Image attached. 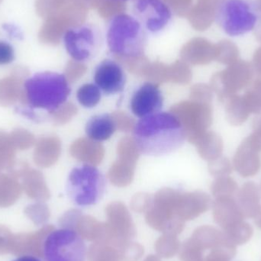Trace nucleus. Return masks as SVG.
I'll list each match as a JSON object with an SVG mask.
<instances>
[{
    "label": "nucleus",
    "mask_w": 261,
    "mask_h": 261,
    "mask_svg": "<svg viewBox=\"0 0 261 261\" xmlns=\"http://www.w3.org/2000/svg\"><path fill=\"white\" fill-rule=\"evenodd\" d=\"M140 151L147 155L166 154L180 147L187 136L177 118L171 113H156L142 118L135 129Z\"/></svg>",
    "instance_id": "f257e3e1"
},
{
    "label": "nucleus",
    "mask_w": 261,
    "mask_h": 261,
    "mask_svg": "<svg viewBox=\"0 0 261 261\" xmlns=\"http://www.w3.org/2000/svg\"><path fill=\"white\" fill-rule=\"evenodd\" d=\"M133 16L139 21L147 34L159 35L173 21V12L164 0H135Z\"/></svg>",
    "instance_id": "9d476101"
},
{
    "label": "nucleus",
    "mask_w": 261,
    "mask_h": 261,
    "mask_svg": "<svg viewBox=\"0 0 261 261\" xmlns=\"http://www.w3.org/2000/svg\"><path fill=\"white\" fill-rule=\"evenodd\" d=\"M190 100L202 103L211 104L213 99V91L210 86L205 84H195L190 89Z\"/></svg>",
    "instance_id": "c756f323"
},
{
    "label": "nucleus",
    "mask_w": 261,
    "mask_h": 261,
    "mask_svg": "<svg viewBox=\"0 0 261 261\" xmlns=\"http://www.w3.org/2000/svg\"><path fill=\"white\" fill-rule=\"evenodd\" d=\"M239 47L229 40L222 41L216 46L215 58L222 64L230 65L239 61Z\"/></svg>",
    "instance_id": "5701e85b"
},
{
    "label": "nucleus",
    "mask_w": 261,
    "mask_h": 261,
    "mask_svg": "<svg viewBox=\"0 0 261 261\" xmlns=\"http://www.w3.org/2000/svg\"><path fill=\"white\" fill-rule=\"evenodd\" d=\"M257 9L259 12H261V0H257Z\"/></svg>",
    "instance_id": "ea45409f"
},
{
    "label": "nucleus",
    "mask_w": 261,
    "mask_h": 261,
    "mask_svg": "<svg viewBox=\"0 0 261 261\" xmlns=\"http://www.w3.org/2000/svg\"><path fill=\"white\" fill-rule=\"evenodd\" d=\"M76 97L83 107L92 108L97 105L100 101V90L94 84H84L78 90Z\"/></svg>",
    "instance_id": "393cba45"
},
{
    "label": "nucleus",
    "mask_w": 261,
    "mask_h": 261,
    "mask_svg": "<svg viewBox=\"0 0 261 261\" xmlns=\"http://www.w3.org/2000/svg\"><path fill=\"white\" fill-rule=\"evenodd\" d=\"M94 81L107 94H114L123 91L125 75L122 66L117 61L104 60L95 70Z\"/></svg>",
    "instance_id": "f8f14e48"
},
{
    "label": "nucleus",
    "mask_w": 261,
    "mask_h": 261,
    "mask_svg": "<svg viewBox=\"0 0 261 261\" xmlns=\"http://www.w3.org/2000/svg\"><path fill=\"white\" fill-rule=\"evenodd\" d=\"M236 188H237V184L236 181L228 176L216 178L212 185V190L214 193L234 191Z\"/></svg>",
    "instance_id": "72a5a7b5"
},
{
    "label": "nucleus",
    "mask_w": 261,
    "mask_h": 261,
    "mask_svg": "<svg viewBox=\"0 0 261 261\" xmlns=\"http://www.w3.org/2000/svg\"><path fill=\"white\" fill-rule=\"evenodd\" d=\"M116 129L123 132H130L135 129L136 122L133 118L125 112L116 111L111 114Z\"/></svg>",
    "instance_id": "2f4dec72"
},
{
    "label": "nucleus",
    "mask_w": 261,
    "mask_h": 261,
    "mask_svg": "<svg viewBox=\"0 0 261 261\" xmlns=\"http://www.w3.org/2000/svg\"><path fill=\"white\" fill-rule=\"evenodd\" d=\"M11 261H44L41 259L38 258V257H35L33 255H29V254H26V255H21L20 257H16V258L13 259Z\"/></svg>",
    "instance_id": "58836bf2"
},
{
    "label": "nucleus",
    "mask_w": 261,
    "mask_h": 261,
    "mask_svg": "<svg viewBox=\"0 0 261 261\" xmlns=\"http://www.w3.org/2000/svg\"><path fill=\"white\" fill-rule=\"evenodd\" d=\"M244 102L250 113H261V78L252 81L248 90L242 96Z\"/></svg>",
    "instance_id": "4be33fe9"
},
{
    "label": "nucleus",
    "mask_w": 261,
    "mask_h": 261,
    "mask_svg": "<svg viewBox=\"0 0 261 261\" xmlns=\"http://www.w3.org/2000/svg\"><path fill=\"white\" fill-rule=\"evenodd\" d=\"M260 152L250 147L245 141L242 143L233 159V168L243 177H251L260 168Z\"/></svg>",
    "instance_id": "2eb2a0df"
},
{
    "label": "nucleus",
    "mask_w": 261,
    "mask_h": 261,
    "mask_svg": "<svg viewBox=\"0 0 261 261\" xmlns=\"http://www.w3.org/2000/svg\"><path fill=\"white\" fill-rule=\"evenodd\" d=\"M11 144L15 150H27L35 144V136L24 129L13 130L9 135Z\"/></svg>",
    "instance_id": "bb28decb"
},
{
    "label": "nucleus",
    "mask_w": 261,
    "mask_h": 261,
    "mask_svg": "<svg viewBox=\"0 0 261 261\" xmlns=\"http://www.w3.org/2000/svg\"><path fill=\"white\" fill-rule=\"evenodd\" d=\"M15 149L9 141L8 134L0 132V173L9 170L15 164Z\"/></svg>",
    "instance_id": "a878e982"
},
{
    "label": "nucleus",
    "mask_w": 261,
    "mask_h": 261,
    "mask_svg": "<svg viewBox=\"0 0 261 261\" xmlns=\"http://www.w3.org/2000/svg\"><path fill=\"white\" fill-rule=\"evenodd\" d=\"M116 130L111 115L108 114L93 116L86 126V132L89 138L96 141L108 140Z\"/></svg>",
    "instance_id": "a211bd4d"
},
{
    "label": "nucleus",
    "mask_w": 261,
    "mask_h": 261,
    "mask_svg": "<svg viewBox=\"0 0 261 261\" xmlns=\"http://www.w3.org/2000/svg\"><path fill=\"white\" fill-rule=\"evenodd\" d=\"M61 153V141L56 136L40 138L35 144L34 162L41 168H48L56 164Z\"/></svg>",
    "instance_id": "4468645a"
},
{
    "label": "nucleus",
    "mask_w": 261,
    "mask_h": 261,
    "mask_svg": "<svg viewBox=\"0 0 261 261\" xmlns=\"http://www.w3.org/2000/svg\"><path fill=\"white\" fill-rule=\"evenodd\" d=\"M258 12L251 0H221L216 18L227 35L239 36L255 28Z\"/></svg>",
    "instance_id": "39448f33"
},
{
    "label": "nucleus",
    "mask_w": 261,
    "mask_h": 261,
    "mask_svg": "<svg viewBox=\"0 0 261 261\" xmlns=\"http://www.w3.org/2000/svg\"><path fill=\"white\" fill-rule=\"evenodd\" d=\"M135 167L136 164L118 158L109 170V179L115 186L126 187L133 180Z\"/></svg>",
    "instance_id": "6ab92c4d"
},
{
    "label": "nucleus",
    "mask_w": 261,
    "mask_h": 261,
    "mask_svg": "<svg viewBox=\"0 0 261 261\" xmlns=\"http://www.w3.org/2000/svg\"><path fill=\"white\" fill-rule=\"evenodd\" d=\"M170 113L177 118L185 130L186 136L191 144L213 123V107L211 104L195 101H184L175 104Z\"/></svg>",
    "instance_id": "6e6552de"
},
{
    "label": "nucleus",
    "mask_w": 261,
    "mask_h": 261,
    "mask_svg": "<svg viewBox=\"0 0 261 261\" xmlns=\"http://www.w3.org/2000/svg\"><path fill=\"white\" fill-rule=\"evenodd\" d=\"M24 104L47 110L49 113L65 103L70 93L69 82L64 75L43 72L34 75L24 84Z\"/></svg>",
    "instance_id": "7ed1b4c3"
},
{
    "label": "nucleus",
    "mask_w": 261,
    "mask_h": 261,
    "mask_svg": "<svg viewBox=\"0 0 261 261\" xmlns=\"http://www.w3.org/2000/svg\"><path fill=\"white\" fill-rule=\"evenodd\" d=\"M3 30L12 39L22 40L24 34L22 30L13 23H4L2 25Z\"/></svg>",
    "instance_id": "c9c22d12"
},
{
    "label": "nucleus",
    "mask_w": 261,
    "mask_h": 261,
    "mask_svg": "<svg viewBox=\"0 0 261 261\" xmlns=\"http://www.w3.org/2000/svg\"><path fill=\"white\" fill-rule=\"evenodd\" d=\"M103 175L93 166L75 167L67 181V192L71 202L79 207L96 205L105 193Z\"/></svg>",
    "instance_id": "20e7f679"
},
{
    "label": "nucleus",
    "mask_w": 261,
    "mask_h": 261,
    "mask_svg": "<svg viewBox=\"0 0 261 261\" xmlns=\"http://www.w3.org/2000/svg\"><path fill=\"white\" fill-rule=\"evenodd\" d=\"M253 128H254V133L261 138V115L254 119Z\"/></svg>",
    "instance_id": "4c0bfd02"
},
{
    "label": "nucleus",
    "mask_w": 261,
    "mask_h": 261,
    "mask_svg": "<svg viewBox=\"0 0 261 261\" xmlns=\"http://www.w3.org/2000/svg\"><path fill=\"white\" fill-rule=\"evenodd\" d=\"M167 80L168 82L186 85L191 81L192 73L187 66L176 64L171 68L168 69Z\"/></svg>",
    "instance_id": "c85d7f7f"
},
{
    "label": "nucleus",
    "mask_w": 261,
    "mask_h": 261,
    "mask_svg": "<svg viewBox=\"0 0 261 261\" xmlns=\"http://www.w3.org/2000/svg\"><path fill=\"white\" fill-rule=\"evenodd\" d=\"M63 41L72 59L82 63L92 59L98 53L102 36L96 26L84 24L69 29L64 33Z\"/></svg>",
    "instance_id": "1a4fd4ad"
},
{
    "label": "nucleus",
    "mask_w": 261,
    "mask_h": 261,
    "mask_svg": "<svg viewBox=\"0 0 261 261\" xmlns=\"http://www.w3.org/2000/svg\"><path fill=\"white\" fill-rule=\"evenodd\" d=\"M86 71L87 67L83 63L72 60L66 68L64 76L69 83H74L82 77Z\"/></svg>",
    "instance_id": "473e14b6"
},
{
    "label": "nucleus",
    "mask_w": 261,
    "mask_h": 261,
    "mask_svg": "<svg viewBox=\"0 0 261 261\" xmlns=\"http://www.w3.org/2000/svg\"><path fill=\"white\" fill-rule=\"evenodd\" d=\"M18 101L24 103L22 76L15 75L0 80V106L9 107Z\"/></svg>",
    "instance_id": "dca6fc26"
},
{
    "label": "nucleus",
    "mask_w": 261,
    "mask_h": 261,
    "mask_svg": "<svg viewBox=\"0 0 261 261\" xmlns=\"http://www.w3.org/2000/svg\"><path fill=\"white\" fill-rule=\"evenodd\" d=\"M254 75L255 72L251 63L239 60L225 70L213 75L210 87L219 101L224 102L230 96L248 88L252 83Z\"/></svg>",
    "instance_id": "0eeeda50"
},
{
    "label": "nucleus",
    "mask_w": 261,
    "mask_h": 261,
    "mask_svg": "<svg viewBox=\"0 0 261 261\" xmlns=\"http://www.w3.org/2000/svg\"><path fill=\"white\" fill-rule=\"evenodd\" d=\"M193 144L196 146L199 156L205 161L210 162L222 156L223 141L217 134L211 130L204 132Z\"/></svg>",
    "instance_id": "f3484780"
},
{
    "label": "nucleus",
    "mask_w": 261,
    "mask_h": 261,
    "mask_svg": "<svg viewBox=\"0 0 261 261\" xmlns=\"http://www.w3.org/2000/svg\"><path fill=\"white\" fill-rule=\"evenodd\" d=\"M253 68L258 77L261 78V47H259L254 55L252 64Z\"/></svg>",
    "instance_id": "e433bc0d"
},
{
    "label": "nucleus",
    "mask_w": 261,
    "mask_h": 261,
    "mask_svg": "<svg viewBox=\"0 0 261 261\" xmlns=\"http://www.w3.org/2000/svg\"><path fill=\"white\" fill-rule=\"evenodd\" d=\"M115 1H126V0H115Z\"/></svg>",
    "instance_id": "a19ab883"
},
{
    "label": "nucleus",
    "mask_w": 261,
    "mask_h": 261,
    "mask_svg": "<svg viewBox=\"0 0 261 261\" xmlns=\"http://www.w3.org/2000/svg\"><path fill=\"white\" fill-rule=\"evenodd\" d=\"M163 102L164 99L158 86L146 83L134 93L130 110L138 117H147L158 113L162 107Z\"/></svg>",
    "instance_id": "9b49d317"
},
{
    "label": "nucleus",
    "mask_w": 261,
    "mask_h": 261,
    "mask_svg": "<svg viewBox=\"0 0 261 261\" xmlns=\"http://www.w3.org/2000/svg\"><path fill=\"white\" fill-rule=\"evenodd\" d=\"M147 35L133 15L118 14L107 25V45L110 52L120 60L141 58L147 46Z\"/></svg>",
    "instance_id": "f03ea898"
},
{
    "label": "nucleus",
    "mask_w": 261,
    "mask_h": 261,
    "mask_svg": "<svg viewBox=\"0 0 261 261\" xmlns=\"http://www.w3.org/2000/svg\"><path fill=\"white\" fill-rule=\"evenodd\" d=\"M77 107L72 102H65L50 113L52 120L57 125H64L70 122L76 114Z\"/></svg>",
    "instance_id": "cd10ccee"
},
{
    "label": "nucleus",
    "mask_w": 261,
    "mask_h": 261,
    "mask_svg": "<svg viewBox=\"0 0 261 261\" xmlns=\"http://www.w3.org/2000/svg\"><path fill=\"white\" fill-rule=\"evenodd\" d=\"M139 147L134 138L125 137L119 141L117 146L119 159L125 160L136 164L140 156Z\"/></svg>",
    "instance_id": "b1692460"
},
{
    "label": "nucleus",
    "mask_w": 261,
    "mask_h": 261,
    "mask_svg": "<svg viewBox=\"0 0 261 261\" xmlns=\"http://www.w3.org/2000/svg\"><path fill=\"white\" fill-rule=\"evenodd\" d=\"M224 102L225 103V116L231 125H241L248 120L251 113L242 96L233 95Z\"/></svg>",
    "instance_id": "aec40b11"
},
{
    "label": "nucleus",
    "mask_w": 261,
    "mask_h": 261,
    "mask_svg": "<svg viewBox=\"0 0 261 261\" xmlns=\"http://www.w3.org/2000/svg\"><path fill=\"white\" fill-rule=\"evenodd\" d=\"M15 59V50L12 44L0 40V65L10 64Z\"/></svg>",
    "instance_id": "f704fd0d"
},
{
    "label": "nucleus",
    "mask_w": 261,
    "mask_h": 261,
    "mask_svg": "<svg viewBox=\"0 0 261 261\" xmlns=\"http://www.w3.org/2000/svg\"><path fill=\"white\" fill-rule=\"evenodd\" d=\"M70 153L73 158L88 165H99L105 156V148L91 138H81L72 143Z\"/></svg>",
    "instance_id": "ddd939ff"
},
{
    "label": "nucleus",
    "mask_w": 261,
    "mask_h": 261,
    "mask_svg": "<svg viewBox=\"0 0 261 261\" xmlns=\"http://www.w3.org/2000/svg\"><path fill=\"white\" fill-rule=\"evenodd\" d=\"M23 187L31 196L45 197L48 196V189L41 172L29 168L21 176Z\"/></svg>",
    "instance_id": "412c9836"
},
{
    "label": "nucleus",
    "mask_w": 261,
    "mask_h": 261,
    "mask_svg": "<svg viewBox=\"0 0 261 261\" xmlns=\"http://www.w3.org/2000/svg\"><path fill=\"white\" fill-rule=\"evenodd\" d=\"M43 254L44 261H87V247L74 229L58 228L44 239Z\"/></svg>",
    "instance_id": "423d86ee"
},
{
    "label": "nucleus",
    "mask_w": 261,
    "mask_h": 261,
    "mask_svg": "<svg viewBox=\"0 0 261 261\" xmlns=\"http://www.w3.org/2000/svg\"><path fill=\"white\" fill-rule=\"evenodd\" d=\"M232 170V164L227 158L220 156L218 159L210 161L208 164V171L212 176L216 178L228 176Z\"/></svg>",
    "instance_id": "7c9ffc66"
}]
</instances>
